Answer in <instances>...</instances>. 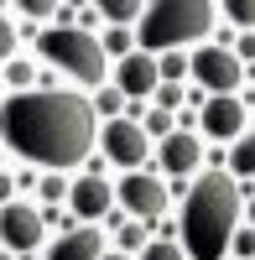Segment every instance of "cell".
Instances as JSON below:
<instances>
[{"label":"cell","instance_id":"1","mask_svg":"<svg viewBox=\"0 0 255 260\" xmlns=\"http://www.w3.org/2000/svg\"><path fill=\"white\" fill-rule=\"evenodd\" d=\"M0 130L26 161L42 167H78L94 146V104L83 94H16L0 104Z\"/></svg>","mask_w":255,"mask_h":260},{"label":"cell","instance_id":"2","mask_svg":"<svg viewBox=\"0 0 255 260\" xmlns=\"http://www.w3.org/2000/svg\"><path fill=\"white\" fill-rule=\"evenodd\" d=\"M235 219H240V187L208 172L203 182H193L187 192V208H182V240H187V255L193 260H219L229 234H235Z\"/></svg>","mask_w":255,"mask_h":260},{"label":"cell","instance_id":"3","mask_svg":"<svg viewBox=\"0 0 255 260\" xmlns=\"http://www.w3.org/2000/svg\"><path fill=\"white\" fill-rule=\"evenodd\" d=\"M214 11L208 0H162V6L146 11L141 21V42H146V57L162 52V47H182V42H203L214 31Z\"/></svg>","mask_w":255,"mask_h":260},{"label":"cell","instance_id":"4","mask_svg":"<svg viewBox=\"0 0 255 260\" xmlns=\"http://www.w3.org/2000/svg\"><path fill=\"white\" fill-rule=\"evenodd\" d=\"M42 52H47L62 73H73L83 83H104V47L89 31H73V26L47 31V37H42Z\"/></svg>","mask_w":255,"mask_h":260},{"label":"cell","instance_id":"5","mask_svg":"<svg viewBox=\"0 0 255 260\" xmlns=\"http://www.w3.org/2000/svg\"><path fill=\"white\" fill-rule=\"evenodd\" d=\"M187 68H193V78L203 83V89H214V94H235L240 89V78H245V62L235 52H224V47H203L187 57Z\"/></svg>","mask_w":255,"mask_h":260},{"label":"cell","instance_id":"6","mask_svg":"<svg viewBox=\"0 0 255 260\" xmlns=\"http://www.w3.org/2000/svg\"><path fill=\"white\" fill-rule=\"evenodd\" d=\"M104 156H110L115 167H141L146 161V130L115 115L110 125H104Z\"/></svg>","mask_w":255,"mask_h":260},{"label":"cell","instance_id":"7","mask_svg":"<svg viewBox=\"0 0 255 260\" xmlns=\"http://www.w3.org/2000/svg\"><path fill=\"white\" fill-rule=\"evenodd\" d=\"M42 213L37 208H26V203H6L0 208V240H6L11 250H31V245H42Z\"/></svg>","mask_w":255,"mask_h":260},{"label":"cell","instance_id":"8","mask_svg":"<svg viewBox=\"0 0 255 260\" xmlns=\"http://www.w3.org/2000/svg\"><path fill=\"white\" fill-rule=\"evenodd\" d=\"M203 130H208L214 141H235V136H245V104H240L235 94L208 99V104H203Z\"/></svg>","mask_w":255,"mask_h":260},{"label":"cell","instance_id":"9","mask_svg":"<svg viewBox=\"0 0 255 260\" xmlns=\"http://www.w3.org/2000/svg\"><path fill=\"white\" fill-rule=\"evenodd\" d=\"M125 203H131L141 219H156V213L167 208V182L162 177H125Z\"/></svg>","mask_w":255,"mask_h":260},{"label":"cell","instance_id":"10","mask_svg":"<svg viewBox=\"0 0 255 260\" xmlns=\"http://www.w3.org/2000/svg\"><path fill=\"white\" fill-rule=\"evenodd\" d=\"M198 161H203V141L187 136V130H172L167 146H162V167L172 172V177H182V172H193Z\"/></svg>","mask_w":255,"mask_h":260},{"label":"cell","instance_id":"11","mask_svg":"<svg viewBox=\"0 0 255 260\" xmlns=\"http://www.w3.org/2000/svg\"><path fill=\"white\" fill-rule=\"evenodd\" d=\"M156 83H162L156 57H146V52H131V57H125V68H120V94H125V99H131V94H156Z\"/></svg>","mask_w":255,"mask_h":260},{"label":"cell","instance_id":"12","mask_svg":"<svg viewBox=\"0 0 255 260\" xmlns=\"http://www.w3.org/2000/svg\"><path fill=\"white\" fill-rule=\"evenodd\" d=\"M99 255H104V234L99 229H73L52 245L47 260H99Z\"/></svg>","mask_w":255,"mask_h":260},{"label":"cell","instance_id":"13","mask_svg":"<svg viewBox=\"0 0 255 260\" xmlns=\"http://www.w3.org/2000/svg\"><path fill=\"white\" fill-rule=\"evenodd\" d=\"M110 198H115V192H110L104 177H78V182H73V208H78V219H99V213L110 208Z\"/></svg>","mask_w":255,"mask_h":260},{"label":"cell","instance_id":"14","mask_svg":"<svg viewBox=\"0 0 255 260\" xmlns=\"http://www.w3.org/2000/svg\"><path fill=\"white\" fill-rule=\"evenodd\" d=\"M229 167H235L240 177H255V146L245 136H235V156H229Z\"/></svg>","mask_w":255,"mask_h":260},{"label":"cell","instance_id":"15","mask_svg":"<svg viewBox=\"0 0 255 260\" xmlns=\"http://www.w3.org/2000/svg\"><path fill=\"white\" fill-rule=\"evenodd\" d=\"M99 11L110 16V21H120V26H125V21H131L136 11H146V6H136V0H99Z\"/></svg>","mask_w":255,"mask_h":260},{"label":"cell","instance_id":"16","mask_svg":"<svg viewBox=\"0 0 255 260\" xmlns=\"http://www.w3.org/2000/svg\"><path fill=\"white\" fill-rule=\"evenodd\" d=\"M229 21H235V26H245L250 31V21H255V6H250V0H229V6H219Z\"/></svg>","mask_w":255,"mask_h":260},{"label":"cell","instance_id":"17","mask_svg":"<svg viewBox=\"0 0 255 260\" xmlns=\"http://www.w3.org/2000/svg\"><path fill=\"white\" fill-rule=\"evenodd\" d=\"M6 78L16 83V89H26V83H31L37 73H31V62H11V68H6Z\"/></svg>","mask_w":255,"mask_h":260},{"label":"cell","instance_id":"18","mask_svg":"<svg viewBox=\"0 0 255 260\" xmlns=\"http://www.w3.org/2000/svg\"><path fill=\"white\" fill-rule=\"evenodd\" d=\"M120 245H125V250H141V245H146L141 224H125V229H120Z\"/></svg>","mask_w":255,"mask_h":260},{"label":"cell","instance_id":"19","mask_svg":"<svg viewBox=\"0 0 255 260\" xmlns=\"http://www.w3.org/2000/svg\"><path fill=\"white\" fill-rule=\"evenodd\" d=\"M141 260H182V255H177V245H146Z\"/></svg>","mask_w":255,"mask_h":260},{"label":"cell","instance_id":"20","mask_svg":"<svg viewBox=\"0 0 255 260\" xmlns=\"http://www.w3.org/2000/svg\"><path fill=\"white\" fill-rule=\"evenodd\" d=\"M11 47H16V26L0 16V57H11Z\"/></svg>","mask_w":255,"mask_h":260},{"label":"cell","instance_id":"21","mask_svg":"<svg viewBox=\"0 0 255 260\" xmlns=\"http://www.w3.org/2000/svg\"><path fill=\"white\" fill-rule=\"evenodd\" d=\"M37 182H42V198H62V192H68L62 177H37Z\"/></svg>","mask_w":255,"mask_h":260},{"label":"cell","instance_id":"22","mask_svg":"<svg viewBox=\"0 0 255 260\" xmlns=\"http://www.w3.org/2000/svg\"><path fill=\"white\" fill-rule=\"evenodd\" d=\"M146 136H172V125H167V115H162V110L146 120Z\"/></svg>","mask_w":255,"mask_h":260},{"label":"cell","instance_id":"23","mask_svg":"<svg viewBox=\"0 0 255 260\" xmlns=\"http://www.w3.org/2000/svg\"><path fill=\"white\" fill-rule=\"evenodd\" d=\"M156 99H162V115H167V110H177V104H182V89H172V83H167Z\"/></svg>","mask_w":255,"mask_h":260},{"label":"cell","instance_id":"24","mask_svg":"<svg viewBox=\"0 0 255 260\" xmlns=\"http://www.w3.org/2000/svg\"><path fill=\"white\" fill-rule=\"evenodd\" d=\"M235 250H240V255H245V260H250V255H255V234H250V229H240V234H235Z\"/></svg>","mask_w":255,"mask_h":260},{"label":"cell","instance_id":"25","mask_svg":"<svg viewBox=\"0 0 255 260\" xmlns=\"http://www.w3.org/2000/svg\"><path fill=\"white\" fill-rule=\"evenodd\" d=\"M21 11H31V16H47V11H57L52 0H21Z\"/></svg>","mask_w":255,"mask_h":260},{"label":"cell","instance_id":"26","mask_svg":"<svg viewBox=\"0 0 255 260\" xmlns=\"http://www.w3.org/2000/svg\"><path fill=\"white\" fill-rule=\"evenodd\" d=\"M182 68H187V62H182V57H167V62H156V73H167V78H177Z\"/></svg>","mask_w":255,"mask_h":260},{"label":"cell","instance_id":"27","mask_svg":"<svg viewBox=\"0 0 255 260\" xmlns=\"http://www.w3.org/2000/svg\"><path fill=\"white\" fill-rule=\"evenodd\" d=\"M11 198V177H6V172H0V203H6Z\"/></svg>","mask_w":255,"mask_h":260},{"label":"cell","instance_id":"28","mask_svg":"<svg viewBox=\"0 0 255 260\" xmlns=\"http://www.w3.org/2000/svg\"><path fill=\"white\" fill-rule=\"evenodd\" d=\"M99 260H125V250H120V255H99Z\"/></svg>","mask_w":255,"mask_h":260},{"label":"cell","instance_id":"29","mask_svg":"<svg viewBox=\"0 0 255 260\" xmlns=\"http://www.w3.org/2000/svg\"><path fill=\"white\" fill-rule=\"evenodd\" d=\"M0 260H11V255H0Z\"/></svg>","mask_w":255,"mask_h":260}]
</instances>
